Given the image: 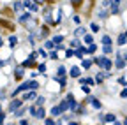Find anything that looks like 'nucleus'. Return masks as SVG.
<instances>
[{"label":"nucleus","instance_id":"c756f323","mask_svg":"<svg viewBox=\"0 0 127 125\" xmlns=\"http://www.w3.org/2000/svg\"><path fill=\"white\" fill-rule=\"evenodd\" d=\"M14 113H16V116H18V118H20V116H23V113H25V107H23V106H21V107H18Z\"/></svg>","mask_w":127,"mask_h":125},{"label":"nucleus","instance_id":"423d86ee","mask_svg":"<svg viewBox=\"0 0 127 125\" xmlns=\"http://www.w3.org/2000/svg\"><path fill=\"white\" fill-rule=\"evenodd\" d=\"M42 16H44V21H46V23H50V25H55V21L51 20V9H50V7H46V9L42 11Z\"/></svg>","mask_w":127,"mask_h":125},{"label":"nucleus","instance_id":"79ce46f5","mask_svg":"<svg viewBox=\"0 0 127 125\" xmlns=\"http://www.w3.org/2000/svg\"><path fill=\"white\" fill-rule=\"evenodd\" d=\"M74 56L81 58V56H83V51H81V50H76V51H74Z\"/></svg>","mask_w":127,"mask_h":125},{"label":"nucleus","instance_id":"b1692460","mask_svg":"<svg viewBox=\"0 0 127 125\" xmlns=\"http://www.w3.org/2000/svg\"><path fill=\"white\" fill-rule=\"evenodd\" d=\"M9 42H11V44H9L11 48H14V46L18 44V37H14V35H11V37H9Z\"/></svg>","mask_w":127,"mask_h":125},{"label":"nucleus","instance_id":"72a5a7b5","mask_svg":"<svg viewBox=\"0 0 127 125\" xmlns=\"http://www.w3.org/2000/svg\"><path fill=\"white\" fill-rule=\"evenodd\" d=\"M71 46H72V48H79L81 44H79V41H78V39H72V41H71Z\"/></svg>","mask_w":127,"mask_h":125},{"label":"nucleus","instance_id":"6e6d98bb","mask_svg":"<svg viewBox=\"0 0 127 125\" xmlns=\"http://www.w3.org/2000/svg\"><path fill=\"white\" fill-rule=\"evenodd\" d=\"M113 123H115V125H122V123H120V122H117V120H115V122H113Z\"/></svg>","mask_w":127,"mask_h":125},{"label":"nucleus","instance_id":"58836bf2","mask_svg":"<svg viewBox=\"0 0 127 125\" xmlns=\"http://www.w3.org/2000/svg\"><path fill=\"white\" fill-rule=\"evenodd\" d=\"M102 79H104V76L99 72V74H97V77H95V81H97V83H102Z\"/></svg>","mask_w":127,"mask_h":125},{"label":"nucleus","instance_id":"5701e85b","mask_svg":"<svg viewBox=\"0 0 127 125\" xmlns=\"http://www.w3.org/2000/svg\"><path fill=\"white\" fill-rule=\"evenodd\" d=\"M48 35H50V28H48V26H42V28H41V37H48Z\"/></svg>","mask_w":127,"mask_h":125},{"label":"nucleus","instance_id":"6e6552de","mask_svg":"<svg viewBox=\"0 0 127 125\" xmlns=\"http://www.w3.org/2000/svg\"><path fill=\"white\" fill-rule=\"evenodd\" d=\"M111 65H113V64H111V60H109V58H106V56H102V58H101V67H102L104 71H109V69H111Z\"/></svg>","mask_w":127,"mask_h":125},{"label":"nucleus","instance_id":"c03bdc74","mask_svg":"<svg viewBox=\"0 0 127 125\" xmlns=\"http://www.w3.org/2000/svg\"><path fill=\"white\" fill-rule=\"evenodd\" d=\"M32 2L37 4V5H42V4H46V2H48V0H32Z\"/></svg>","mask_w":127,"mask_h":125},{"label":"nucleus","instance_id":"dca6fc26","mask_svg":"<svg viewBox=\"0 0 127 125\" xmlns=\"http://www.w3.org/2000/svg\"><path fill=\"white\" fill-rule=\"evenodd\" d=\"M69 2H71V5H72L74 9H79V7L83 5V2H85V0H69Z\"/></svg>","mask_w":127,"mask_h":125},{"label":"nucleus","instance_id":"f704fd0d","mask_svg":"<svg viewBox=\"0 0 127 125\" xmlns=\"http://www.w3.org/2000/svg\"><path fill=\"white\" fill-rule=\"evenodd\" d=\"M57 79H58V83H60V88H64V86H65V77H57Z\"/></svg>","mask_w":127,"mask_h":125},{"label":"nucleus","instance_id":"a878e982","mask_svg":"<svg viewBox=\"0 0 127 125\" xmlns=\"http://www.w3.org/2000/svg\"><path fill=\"white\" fill-rule=\"evenodd\" d=\"M95 50H97V46H95L94 42L88 44V48H87V53H95Z\"/></svg>","mask_w":127,"mask_h":125},{"label":"nucleus","instance_id":"9b49d317","mask_svg":"<svg viewBox=\"0 0 127 125\" xmlns=\"http://www.w3.org/2000/svg\"><path fill=\"white\" fill-rule=\"evenodd\" d=\"M87 102H90V104H92L95 109H101V107H102V104H101L97 99H95V97H88V99H87Z\"/></svg>","mask_w":127,"mask_h":125},{"label":"nucleus","instance_id":"7c9ffc66","mask_svg":"<svg viewBox=\"0 0 127 125\" xmlns=\"http://www.w3.org/2000/svg\"><path fill=\"white\" fill-rule=\"evenodd\" d=\"M62 41H64V37H62V35H55V37H53V44H55V46H57V44H60Z\"/></svg>","mask_w":127,"mask_h":125},{"label":"nucleus","instance_id":"1a4fd4ad","mask_svg":"<svg viewBox=\"0 0 127 125\" xmlns=\"http://www.w3.org/2000/svg\"><path fill=\"white\" fill-rule=\"evenodd\" d=\"M35 118H39V120H44L46 118V109L42 107V106H39L37 109H35V115H34Z\"/></svg>","mask_w":127,"mask_h":125},{"label":"nucleus","instance_id":"0eeeda50","mask_svg":"<svg viewBox=\"0 0 127 125\" xmlns=\"http://www.w3.org/2000/svg\"><path fill=\"white\" fill-rule=\"evenodd\" d=\"M109 5H111V14H118V11H120V0H111Z\"/></svg>","mask_w":127,"mask_h":125},{"label":"nucleus","instance_id":"de8ad7c7","mask_svg":"<svg viewBox=\"0 0 127 125\" xmlns=\"http://www.w3.org/2000/svg\"><path fill=\"white\" fill-rule=\"evenodd\" d=\"M4 120H5V115H4L2 109H0V123H4Z\"/></svg>","mask_w":127,"mask_h":125},{"label":"nucleus","instance_id":"13d9d810","mask_svg":"<svg viewBox=\"0 0 127 125\" xmlns=\"http://www.w3.org/2000/svg\"><path fill=\"white\" fill-rule=\"evenodd\" d=\"M71 125H78V123H76V122H71Z\"/></svg>","mask_w":127,"mask_h":125},{"label":"nucleus","instance_id":"4c0bfd02","mask_svg":"<svg viewBox=\"0 0 127 125\" xmlns=\"http://www.w3.org/2000/svg\"><path fill=\"white\" fill-rule=\"evenodd\" d=\"M44 125H55V122L51 118H44Z\"/></svg>","mask_w":127,"mask_h":125},{"label":"nucleus","instance_id":"a211bd4d","mask_svg":"<svg viewBox=\"0 0 127 125\" xmlns=\"http://www.w3.org/2000/svg\"><path fill=\"white\" fill-rule=\"evenodd\" d=\"M28 20H30V12H25V14H21V16H20L18 21H20V23H27Z\"/></svg>","mask_w":127,"mask_h":125},{"label":"nucleus","instance_id":"2f4dec72","mask_svg":"<svg viewBox=\"0 0 127 125\" xmlns=\"http://www.w3.org/2000/svg\"><path fill=\"white\" fill-rule=\"evenodd\" d=\"M37 69H39V74H46V65L44 64H39Z\"/></svg>","mask_w":127,"mask_h":125},{"label":"nucleus","instance_id":"412c9836","mask_svg":"<svg viewBox=\"0 0 127 125\" xmlns=\"http://www.w3.org/2000/svg\"><path fill=\"white\" fill-rule=\"evenodd\" d=\"M64 74H65V67H64V65H60V67L57 69V77H62Z\"/></svg>","mask_w":127,"mask_h":125},{"label":"nucleus","instance_id":"f3484780","mask_svg":"<svg viewBox=\"0 0 127 125\" xmlns=\"http://www.w3.org/2000/svg\"><path fill=\"white\" fill-rule=\"evenodd\" d=\"M23 67H18V69H16L14 71V77H16V79H21V77H23Z\"/></svg>","mask_w":127,"mask_h":125},{"label":"nucleus","instance_id":"052dcab7","mask_svg":"<svg viewBox=\"0 0 127 125\" xmlns=\"http://www.w3.org/2000/svg\"><path fill=\"white\" fill-rule=\"evenodd\" d=\"M124 60H125V62H127V55H125V58H124Z\"/></svg>","mask_w":127,"mask_h":125},{"label":"nucleus","instance_id":"680f3d73","mask_svg":"<svg viewBox=\"0 0 127 125\" xmlns=\"http://www.w3.org/2000/svg\"><path fill=\"white\" fill-rule=\"evenodd\" d=\"M0 109H2V107H0Z\"/></svg>","mask_w":127,"mask_h":125},{"label":"nucleus","instance_id":"c9c22d12","mask_svg":"<svg viewBox=\"0 0 127 125\" xmlns=\"http://www.w3.org/2000/svg\"><path fill=\"white\" fill-rule=\"evenodd\" d=\"M90 28H92V32H99V30H101L97 23H92V25H90Z\"/></svg>","mask_w":127,"mask_h":125},{"label":"nucleus","instance_id":"20e7f679","mask_svg":"<svg viewBox=\"0 0 127 125\" xmlns=\"http://www.w3.org/2000/svg\"><path fill=\"white\" fill-rule=\"evenodd\" d=\"M65 100L69 102V109L74 113L76 111V107H78V102H76V99H74V95L72 93H67V97H65Z\"/></svg>","mask_w":127,"mask_h":125},{"label":"nucleus","instance_id":"f03ea898","mask_svg":"<svg viewBox=\"0 0 127 125\" xmlns=\"http://www.w3.org/2000/svg\"><path fill=\"white\" fill-rule=\"evenodd\" d=\"M101 42H102V50H104V53H111V37L109 35H102V39H101Z\"/></svg>","mask_w":127,"mask_h":125},{"label":"nucleus","instance_id":"ea45409f","mask_svg":"<svg viewBox=\"0 0 127 125\" xmlns=\"http://www.w3.org/2000/svg\"><path fill=\"white\" fill-rule=\"evenodd\" d=\"M50 58H51V60H58V55H57V51H51V53H50Z\"/></svg>","mask_w":127,"mask_h":125},{"label":"nucleus","instance_id":"473e14b6","mask_svg":"<svg viewBox=\"0 0 127 125\" xmlns=\"http://www.w3.org/2000/svg\"><path fill=\"white\" fill-rule=\"evenodd\" d=\"M44 102H46V99H44V97H37V102H35V106L39 107V106H42Z\"/></svg>","mask_w":127,"mask_h":125},{"label":"nucleus","instance_id":"6ab92c4d","mask_svg":"<svg viewBox=\"0 0 127 125\" xmlns=\"http://www.w3.org/2000/svg\"><path fill=\"white\" fill-rule=\"evenodd\" d=\"M69 74H71L72 77H79V74H81V72H79V67H72Z\"/></svg>","mask_w":127,"mask_h":125},{"label":"nucleus","instance_id":"37998d69","mask_svg":"<svg viewBox=\"0 0 127 125\" xmlns=\"http://www.w3.org/2000/svg\"><path fill=\"white\" fill-rule=\"evenodd\" d=\"M120 97H122V99H127V88H124V90L120 92Z\"/></svg>","mask_w":127,"mask_h":125},{"label":"nucleus","instance_id":"864d4df0","mask_svg":"<svg viewBox=\"0 0 127 125\" xmlns=\"http://www.w3.org/2000/svg\"><path fill=\"white\" fill-rule=\"evenodd\" d=\"M20 125H28V120H21V122H20Z\"/></svg>","mask_w":127,"mask_h":125},{"label":"nucleus","instance_id":"3c124183","mask_svg":"<svg viewBox=\"0 0 127 125\" xmlns=\"http://www.w3.org/2000/svg\"><path fill=\"white\" fill-rule=\"evenodd\" d=\"M99 18H102V20H104V18H108V16H106V11H102V12H99Z\"/></svg>","mask_w":127,"mask_h":125},{"label":"nucleus","instance_id":"8fccbe9b","mask_svg":"<svg viewBox=\"0 0 127 125\" xmlns=\"http://www.w3.org/2000/svg\"><path fill=\"white\" fill-rule=\"evenodd\" d=\"M94 83H95V81L92 79V77H87V83H85V85H94Z\"/></svg>","mask_w":127,"mask_h":125},{"label":"nucleus","instance_id":"9d476101","mask_svg":"<svg viewBox=\"0 0 127 125\" xmlns=\"http://www.w3.org/2000/svg\"><path fill=\"white\" fill-rule=\"evenodd\" d=\"M115 67H117V69H124V67H125V60H124L120 55H117V60H115Z\"/></svg>","mask_w":127,"mask_h":125},{"label":"nucleus","instance_id":"2eb2a0df","mask_svg":"<svg viewBox=\"0 0 127 125\" xmlns=\"http://www.w3.org/2000/svg\"><path fill=\"white\" fill-rule=\"evenodd\" d=\"M117 44H118V46H125V44H127V37H125L124 34H120L118 39H117Z\"/></svg>","mask_w":127,"mask_h":125},{"label":"nucleus","instance_id":"bb28decb","mask_svg":"<svg viewBox=\"0 0 127 125\" xmlns=\"http://www.w3.org/2000/svg\"><path fill=\"white\" fill-rule=\"evenodd\" d=\"M83 41H85L87 44H92V42H94V37H92L90 34H85V37H83Z\"/></svg>","mask_w":127,"mask_h":125},{"label":"nucleus","instance_id":"4d7b16f0","mask_svg":"<svg viewBox=\"0 0 127 125\" xmlns=\"http://www.w3.org/2000/svg\"><path fill=\"white\" fill-rule=\"evenodd\" d=\"M124 125H127V116H125V120H124Z\"/></svg>","mask_w":127,"mask_h":125},{"label":"nucleus","instance_id":"7ed1b4c3","mask_svg":"<svg viewBox=\"0 0 127 125\" xmlns=\"http://www.w3.org/2000/svg\"><path fill=\"white\" fill-rule=\"evenodd\" d=\"M35 56H37V53H32L25 62H23V64H21V67L25 69V67H35L37 65V62H35Z\"/></svg>","mask_w":127,"mask_h":125},{"label":"nucleus","instance_id":"39448f33","mask_svg":"<svg viewBox=\"0 0 127 125\" xmlns=\"http://www.w3.org/2000/svg\"><path fill=\"white\" fill-rule=\"evenodd\" d=\"M23 106V100H20V99H14V100H11V104H9V111L11 113H14L18 107H21Z\"/></svg>","mask_w":127,"mask_h":125},{"label":"nucleus","instance_id":"aec40b11","mask_svg":"<svg viewBox=\"0 0 127 125\" xmlns=\"http://www.w3.org/2000/svg\"><path fill=\"white\" fill-rule=\"evenodd\" d=\"M90 65H92V60H88V58L87 60H81V67L83 69H90Z\"/></svg>","mask_w":127,"mask_h":125},{"label":"nucleus","instance_id":"c85d7f7f","mask_svg":"<svg viewBox=\"0 0 127 125\" xmlns=\"http://www.w3.org/2000/svg\"><path fill=\"white\" fill-rule=\"evenodd\" d=\"M44 48H46V50H53V48H55L53 41H46V42H44Z\"/></svg>","mask_w":127,"mask_h":125},{"label":"nucleus","instance_id":"f257e3e1","mask_svg":"<svg viewBox=\"0 0 127 125\" xmlns=\"http://www.w3.org/2000/svg\"><path fill=\"white\" fill-rule=\"evenodd\" d=\"M37 88H39V83H37V81H25L23 85H20L18 88L12 92V97L20 95L21 92H27V90H37Z\"/></svg>","mask_w":127,"mask_h":125},{"label":"nucleus","instance_id":"5fc2aeb1","mask_svg":"<svg viewBox=\"0 0 127 125\" xmlns=\"http://www.w3.org/2000/svg\"><path fill=\"white\" fill-rule=\"evenodd\" d=\"M2 44H4V41H2V37H0V48H2Z\"/></svg>","mask_w":127,"mask_h":125},{"label":"nucleus","instance_id":"cd10ccee","mask_svg":"<svg viewBox=\"0 0 127 125\" xmlns=\"http://www.w3.org/2000/svg\"><path fill=\"white\" fill-rule=\"evenodd\" d=\"M85 34H87V30H85L83 26H78V28H76V35H85Z\"/></svg>","mask_w":127,"mask_h":125},{"label":"nucleus","instance_id":"4be33fe9","mask_svg":"<svg viewBox=\"0 0 127 125\" xmlns=\"http://www.w3.org/2000/svg\"><path fill=\"white\" fill-rule=\"evenodd\" d=\"M21 7H23V2H21V0H16L14 5H12V9H14V11H20Z\"/></svg>","mask_w":127,"mask_h":125},{"label":"nucleus","instance_id":"603ef678","mask_svg":"<svg viewBox=\"0 0 127 125\" xmlns=\"http://www.w3.org/2000/svg\"><path fill=\"white\" fill-rule=\"evenodd\" d=\"M118 83H120V85H127V81H125V77H120V79H118Z\"/></svg>","mask_w":127,"mask_h":125},{"label":"nucleus","instance_id":"49530a36","mask_svg":"<svg viewBox=\"0 0 127 125\" xmlns=\"http://www.w3.org/2000/svg\"><path fill=\"white\" fill-rule=\"evenodd\" d=\"M72 55H74V50H67V51H65V56H67V58H71Z\"/></svg>","mask_w":127,"mask_h":125},{"label":"nucleus","instance_id":"e433bc0d","mask_svg":"<svg viewBox=\"0 0 127 125\" xmlns=\"http://www.w3.org/2000/svg\"><path fill=\"white\" fill-rule=\"evenodd\" d=\"M35 109H37V106H30V107H28V113L34 116V115H35Z\"/></svg>","mask_w":127,"mask_h":125},{"label":"nucleus","instance_id":"a18cd8bd","mask_svg":"<svg viewBox=\"0 0 127 125\" xmlns=\"http://www.w3.org/2000/svg\"><path fill=\"white\" fill-rule=\"evenodd\" d=\"M81 90H83V93H87V95H88V93H90V86H81Z\"/></svg>","mask_w":127,"mask_h":125},{"label":"nucleus","instance_id":"f8f14e48","mask_svg":"<svg viewBox=\"0 0 127 125\" xmlns=\"http://www.w3.org/2000/svg\"><path fill=\"white\" fill-rule=\"evenodd\" d=\"M37 95H35V90H30L28 93H25V95H23V99L21 100H34Z\"/></svg>","mask_w":127,"mask_h":125},{"label":"nucleus","instance_id":"09e8293b","mask_svg":"<svg viewBox=\"0 0 127 125\" xmlns=\"http://www.w3.org/2000/svg\"><path fill=\"white\" fill-rule=\"evenodd\" d=\"M39 55H41V56H44V58H48V53H46V50H39Z\"/></svg>","mask_w":127,"mask_h":125},{"label":"nucleus","instance_id":"393cba45","mask_svg":"<svg viewBox=\"0 0 127 125\" xmlns=\"http://www.w3.org/2000/svg\"><path fill=\"white\" fill-rule=\"evenodd\" d=\"M51 115H53V116H58V115H62V111L58 109V106H53V107H51Z\"/></svg>","mask_w":127,"mask_h":125},{"label":"nucleus","instance_id":"4468645a","mask_svg":"<svg viewBox=\"0 0 127 125\" xmlns=\"http://www.w3.org/2000/svg\"><path fill=\"white\" fill-rule=\"evenodd\" d=\"M58 109H60L62 113H64V111H67V109H69V102H67L65 99H64V100H60V104H58Z\"/></svg>","mask_w":127,"mask_h":125},{"label":"nucleus","instance_id":"ddd939ff","mask_svg":"<svg viewBox=\"0 0 127 125\" xmlns=\"http://www.w3.org/2000/svg\"><path fill=\"white\" fill-rule=\"evenodd\" d=\"M117 120V115H113V113H108L106 116H102V122H108V123H113Z\"/></svg>","mask_w":127,"mask_h":125},{"label":"nucleus","instance_id":"bf43d9fd","mask_svg":"<svg viewBox=\"0 0 127 125\" xmlns=\"http://www.w3.org/2000/svg\"><path fill=\"white\" fill-rule=\"evenodd\" d=\"M124 35H125V37H127V30H125V32H124Z\"/></svg>","mask_w":127,"mask_h":125},{"label":"nucleus","instance_id":"a19ab883","mask_svg":"<svg viewBox=\"0 0 127 125\" xmlns=\"http://www.w3.org/2000/svg\"><path fill=\"white\" fill-rule=\"evenodd\" d=\"M28 9H30L32 12H35V11H37V4H30V5H28Z\"/></svg>","mask_w":127,"mask_h":125}]
</instances>
